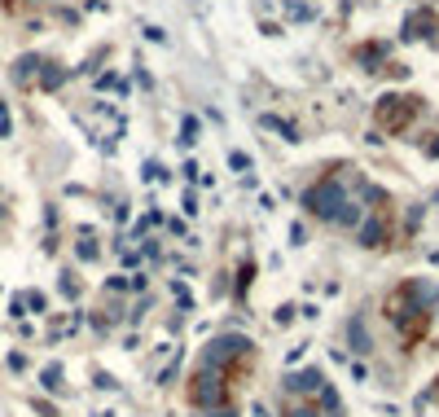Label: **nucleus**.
I'll return each mask as SVG.
<instances>
[{
  "label": "nucleus",
  "mask_w": 439,
  "mask_h": 417,
  "mask_svg": "<svg viewBox=\"0 0 439 417\" xmlns=\"http://www.w3.org/2000/svg\"><path fill=\"white\" fill-rule=\"evenodd\" d=\"M408 115H413V106H408L404 97H382V106H378V119H382L386 127H391V132H400Z\"/></svg>",
  "instance_id": "3"
},
{
  "label": "nucleus",
  "mask_w": 439,
  "mask_h": 417,
  "mask_svg": "<svg viewBox=\"0 0 439 417\" xmlns=\"http://www.w3.org/2000/svg\"><path fill=\"white\" fill-rule=\"evenodd\" d=\"M303 206H307L312 216L329 220V224H343V228H356L360 220H365V211H369V206H360V202L343 189V180H339V176L317 180V185L303 194Z\"/></svg>",
  "instance_id": "1"
},
{
  "label": "nucleus",
  "mask_w": 439,
  "mask_h": 417,
  "mask_svg": "<svg viewBox=\"0 0 439 417\" xmlns=\"http://www.w3.org/2000/svg\"><path fill=\"white\" fill-rule=\"evenodd\" d=\"M290 417H343V404H339V396H334L329 386H321V396L295 404V408H290Z\"/></svg>",
  "instance_id": "2"
},
{
  "label": "nucleus",
  "mask_w": 439,
  "mask_h": 417,
  "mask_svg": "<svg viewBox=\"0 0 439 417\" xmlns=\"http://www.w3.org/2000/svg\"><path fill=\"white\" fill-rule=\"evenodd\" d=\"M321 386H325V378H321L317 369H303V374H290V378H286L290 396H321Z\"/></svg>",
  "instance_id": "4"
},
{
  "label": "nucleus",
  "mask_w": 439,
  "mask_h": 417,
  "mask_svg": "<svg viewBox=\"0 0 439 417\" xmlns=\"http://www.w3.org/2000/svg\"><path fill=\"white\" fill-rule=\"evenodd\" d=\"M36 66H40V62H36V58H22V62H18V66H14V75H18V80H27V75H31V70H36Z\"/></svg>",
  "instance_id": "5"
}]
</instances>
